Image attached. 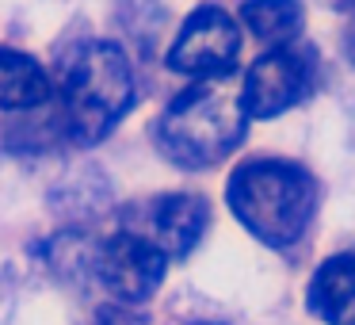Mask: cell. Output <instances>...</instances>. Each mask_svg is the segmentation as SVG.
I'll return each mask as SVG.
<instances>
[{"mask_svg": "<svg viewBox=\"0 0 355 325\" xmlns=\"http://www.w3.org/2000/svg\"><path fill=\"white\" fill-rule=\"evenodd\" d=\"M347 12H352V31H347V50H352V62H355V0H347Z\"/></svg>", "mask_w": 355, "mask_h": 325, "instance_id": "cell-12", "label": "cell"}, {"mask_svg": "<svg viewBox=\"0 0 355 325\" xmlns=\"http://www.w3.org/2000/svg\"><path fill=\"white\" fill-rule=\"evenodd\" d=\"M241 54V31L233 24L230 12L202 4L184 19L176 42L168 50V69L184 73V77H230Z\"/></svg>", "mask_w": 355, "mask_h": 325, "instance_id": "cell-4", "label": "cell"}, {"mask_svg": "<svg viewBox=\"0 0 355 325\" xmlns=\"http://www.w3.org/2000/svg\"><path fill=\"white\" fill-rule=\"evenodd\" d=\"M50 100V77L31 54L0 47V111H31Z\"/></svg>", "mask_w": 355, "mask_h": 325, "instance_id": "cell-9", "label": "cell"}, {"mask_svg": "<svg viewBox=\"0 0 355 325\" xmlns=\"http://www.w3.org/2000/svg\"><path fill=\"white\" fill-rule=\"evenodd\" d=\"M168 256L141 233L123 230L96 253V276L119 302H146L161 287Z\"/></svg>", "mask_w": 355, "mask_h": 325, "instance_id": "cell-6", "label": "cell"}, {"mask_svg": "<svg viewBox=\"0 0 355 325\" xmlns=\"http://www.w3.org/2000/svg\"><path fill=\"white\" fill-rule=\"evenodd\" d=\"M134 103V73L115 42H88L62 85V123L77 146H96Z\"/></svg>", "mask_w": 355, "mask_h": 325, "instance_id": "cell-3", "label": "cell"}, {"mask_svg": "<svg viewBox=\"0 0 355 325\" xmlns=\"http://www.w3.org/2000/svg\"><path fill=\"white\" fill-rule=\"evenodd\" d=\"M309 314L329 325H355V253H336L309 279Z\"/></svg>", "mask_w": 355, "mask_h": 325, "instance_id": "cell-8", "label": "cell"}, {"mask_svg": "<svg viewBox=\"0 0 355 325\" xmlns=\"http://www.w3.org/2000/svg\"><path fill=\"white\" fill-rule=\"evenodd\" d=\"M313 58L306 50L294 47H275L263 58H256V65L245 77V111L248 119H275L283 111H291L294 103H302L313 88Z\"/></svg>", "mask_w": 355, "mask_h": 325, "instance_id": "cell-5", "label": "cell"}, {"mask_svg": "<svg viewBox=\"0 0 355 325\" xmlns=\"http://www.w3.org/2000/svg\"><path fill=\"white\" fill-rule=\"evenodd\" d=\"M210 222V207L202 195L191 192H176V195H157L146 207V218H141V233L146 241H153L164 256H187L199 238L207 233Z\"/></svg>", "mask_w": 355, "mask_h": 325, "instance_id": "cell-7", "label": "cell"}, {"mask_svg": "<svg viewBox=\"0 0 355 325\" xmlns=\"http://www.w3.org/2000/svg\"><path fill=\"white\" fill-rule=\"evenodd\" d=\"M100 325H149V322L138 314V310H130V306H107L100 314Z\"/></svg>", "mask_w": 355, "mask_h": 325, "instance_id": "cell-11", "label": "cell"}, {"mask_svg": "<svg viewBox=\"0 0 355 325\" xmlns=\"http://www.w3.org/2000/svg\"><path fill=\"white\" fill-rule=\"evenodd\" d=\"M241 24L275 50V47H291V39L306 24V12H302L298 0H245Z\"/></svg>", "mask_w": 355, "mask_h": 325, "instance_id": "cell-10", "label": "cell"}, {"mask_svg": "<svg viewBox=\"0 0 355 325\" xmlns=\"http://www.w3.org/2000/svg\"><path fill=\"white\" fill-rule=\"evenodd\" d=\"M202 325H210V322H202Z\"/></svg>", "mask_w": 355, "mask_h": 325, "instance_id": "cell-13", "label": "cell"}, {"mask_svg": "<svg viewBox=\"0 0 355 325\" xmlns=\"http://www.w3.org/2000/svg\"><path fill=\"white\" fill-rule=\"evenodd\" d=\"M248 126L245 92L230 77H210L180 92L157 123V146L180 169H210L241 146Z\"/></svg>", "mask_w": 355, "mask_h": 325, "instance_id": "cell-2", "label": "cell"}, {"mask_svg": "<svg viewBox=\"0 0 355 325\" xmlns=\"http://www.w3.org/2000/svg\"><path fill=\"white\" fill-rule=\"evenodd\" d=\"M225 203L252 238L271 249H291L309 230L317 210V184L302 165L256 157L233 169Z\"/></svg>", "mask_w": 355, "mask_h": 325, "instance_id": "cell-1", "label": "cell"}]
</instances>
